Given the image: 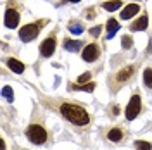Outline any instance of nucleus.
<instances>
[{
	"label": "nucleus",
	"mask_w": 152,
	"mask_h": 150,
	"mask_svg": "<svg viewBox=\"0 0 152 150\" xmlns=\"http://www.w3.org/2000/svg\"><path fill=\"white\" fill-rule=\"evenodd\" d=\"M69 31H71L73 35H81V33H83V26L78 24V23H73V24L69 26Z\"/></svg>",
	"instance_id": "nucleus-20"
},
{
	"label": "nucleus",
	"mask_w": 152,
	"mask_h": 150,
	"mask_svg": "<svg viewBox=\"0 0 152 150\" xmlns=\"http://www.w3.org/2000/svg\"><path fill=\"white\" fill-rule=\"evenodd\" d=\"M143 83H145V86L152 88V69H145L143 71Z\"/></svg>",
	"instance_id": "nucleus-16"
},
{
	"label": "nucleus",
	"mask_w": 152,
	"mask_h": 150,
	"mask_svg": "<svg viewBox=\"0 0 152 150\" xmlns=\"http://www.w3.org/2000/svg\"><path fill=\"white\" fill-rule=\"evenodd\" d=\"M132 74H133V67L132 66L124 67L123 71H119V73H118V79H119V81H124V79H128Z\"/></svg>",
	"instance_id": "nucleus-13"
},
{
	"label": "nucleus",
	"mask_w": 152,
	"mask_h": 150,
	"mask_svg": "<svg viewBox=\"0 0 152 150\" xmlns=\"http://www.w3.org/2000/svg\"><path fill=\"white\" fill-rule=\"evenodd\" d=\"M61 114L69 122H73L76 126H85L90 121V117H88L85 109L80 107V105H75V103H62L61 105Z\"/></svg>",
	"instance_id": "nucleus-1"
},
{
	"label": "nucleus",
	"mask_w": 152,
	"mask_h": 150,
	"mask_svg": "<svg viewBox=\"0 0 152 150\" xmlns=\"http://www.w3.org/2000/svg\"><path fill=\"white\" fill-rule=\"evenodd\" d=\"M69 2H73V4H76V2H80V0H69Z\"/></svg>",
	"instance_id": "nucleus-25"
},
{
	"label": "nucleus",
	"mask_w": 152,
	"mask_h": 150,
	"mask_svg": "<svg viewBox=\"0 0 152 150\" xmlns=\"http://www.w3.org/2000/svg\"><path fill=\"white\" fill-rule=\"evenodd\" d=\"M2 95H4L9 102H12V98H14V92H12L10 86H4V88H2Z\"/></svg>",
	"instance_id": "nucleus-19"
},
{
	"label": "nucleus",
	"mask_w": 152,
	"mask_h": 150,
	"mask_svg": "<svg viewBox=\"0 0 152 150\" xmlns=\"http://www.w3.org/2000/svg\"><path fill=\"white\" fill-rule=\"evenodd\" d=\"M64 48L69 50V52H78L81 48V42H78V40H66L64 42Z\"/></svg>",
	"instance_id": "nucleus-12"
},
{
	"label": "nucleus",
	"mask_w": 152,
	"mask_h": 150,
	"mask_svg": "<svg viewBox=\"0 0 152 150\" xmlns=\"http://www.w3.org/2000/svg\"><path fill=\"white\" fill-rule=\"evenodd\" d=\"M147 23H149L147 16L138 17V19H137V21L132 24V31H143V29H147Z\"/></svg>",
	"instance_id": "nucleus-9"
},
{
	"label": "nucleus",
	"mask_w": 152,
	"mask_h": 150,
	"mask_svg": "<svg viewBox=\"0 0 152 150\" xmlns=\"http://www.w3.org/2000/svg\"><path fill=\"white\" fill-rule=\"evenodd\" d=\"M90 35H92V36H99V35H100V26L92 28V29H90Z\"/></svg>",
	"instance_id": "nucleus-23"
},
{
	"label": "nucleus",
	"mask_w": 152,
	"mask_h": 150,
	"mask_svg": "<svg viewBox=\"0 0 152 150\" xmlns=\"http://www.w3.org/2000/svg\"><path fill=\"white\" fill-rule=\"evenodd\" d=\"M4 23H5V26H7V28H16V26L19 24V14H18V10L7 9Z\"/></svg>",
	"instance_id": "nucleus-6"
},
{
	"label": "nucleus",
	"mask_w": 152,
	"mask_h": 150,
	"mask_svg": "<svg viewBox=\"0 0 152 150\" xmlns=\"http://www.w3.org/2000/svg\"><path fill=\"white\" fill-rule=\"evenodd\" d=\"M0 149L5 150V143H4V140H0Z\"/></svg>",
	"instance_id": "nucleus-24"
},
{
	"label": "nucleus",
	"mask_w": 152,
	"mask_h": 150,
	"mask_svg": "<svg viewBox=\"0 0 152 150\" xmlns=\"http://www.w3.org/2000/svg\"><path fill=\"white\" fill-rule=\"evenodd\" d=\"M99 54H100V52H99V47L92 43V45H86V47L83 48V54H81V55H83V60L94 62L95 59H99Z\"/></svg>",
	"instance_id": "nucleus-5"
},
{
	"label": "nucleus",
	"mask_w": 152,
	"mask_h": 150,
	"mask_svg": "<svg viewBox=\"0 0 152 150\" xmlns=\"http://www.w3.org/2000/svg\"><path fill=\"white\" fill-rule=\"evenodd\" d=\"M119 7H121V2H119V0H113V2L109 0V2H105V4H104V9H105V10H109V12H113V10H118Z\"/></svg>",
	"instance_id": "nucleus-14"
},
{
	"label": "nucleus",
	"mask_w": 152,
	"mask_h": 150,
	"mask_svg": "<svg viewBox=\"0 0 152 150\" xmlns=\"http://www.w3.org/2000/svg\"><path fill=\"white\" fill-rule=\"evenodd\" d=\"M26 135H28V138L35 145H42V143H45L47 141V131L40 126V124H31L28 128V131H26Z\"/></svg>",
	"instance_id": "nucleus-2"
},
{
	"label": "nucleus",
	"mask_w": 152,
	"mask_h": 150,
	"mask_svg": "<svg viewBox=\"0 0 152 150\" xmlns=\"http://www.w3.org/2000/svg\"><path fill=\"white\" fill-rule=\"evenodd\" d=\"M121 45H123V48H132L133 42L130 36H123V40H121Z\"/></svg>",
	"instance_id": "nucleus-21"
},
{
	"label": "nucleus",
	"mask_w": 152,
	"mask_h": 150,
	"mask_svg": "<svg viewBox=\"0 0 152 150\" xmlns=\"http://www.w3.org/2000/svg\"><path fill=\"white\" fill-rule=\"evenodd\" d=\"M107 138H109L111 141H119L121 138H123V133H121V130H118V128H116V130H111V131H109Z\"/></svg>",
	"instance_id": "nucleus-15"
},
{
	"label": "nucleus",
	"mask_w": 152,
	"mask_h": 150,
	"mask_svg": "<svg viewBox=\"0 0 152 150\" xmlns=\"http://www.w3.org/2000/svg\"><path fill=\"white\" fill-rule=\"evenodd\" d=\"M95 83H86V84H76L73 86V90H83V92H94Z\"/></svg>",
	"instance_id": "nucleus-18"
},
{
	"label": "nucleus",
	"mask_w": 152,
	"mask_h": 150,
	"mask_svg": "<svg viewBox=\"0 0 152 150\" xmlns=\"http://www.w3.org/2000/svg\"><path fill=\"white\" fill-rule=\"evenodd\" d=\"M88 79H90V73H85V74H81L80 78H78V83H80V84H81V83H86Z\"/></svg>",
	"instance_id": "nucleus-22"
},
{
	"label": "nucleus",
	"mask_w": 152,
	"mask_h": 150,
	"mask_svg": "<svg viewBox=\"0 0 152 150\" xmlns=\"http://www.w3.org/2000/svg\"><path fill=\"white\" fill-rule=\"evenodd\" d=\"M38 33H40V28L37 24H26L24 28H21V31H19V38L23 42H31V40H35L38 36Z\"/></svg>",
	"instance_id": "nucleus-4"
},
{
	"label": "nucleus",
	"mask_w": 152,
	"mask_h": 150,
	"mask_svg": "<svg viewBox=\"0 0 152 150\" xmlns=\"http://www.w3.org/2000/svg\"><path fill=\"white\" fill-rule=\"evenodd\" d=\"M54 50H56V38H47L43 43H42V47H40V52H42V55L43 57H50L54 54Z\"/></svg>",
	"instance_id": "nucleus-7"
},
{
	"label": "nucleus",
	"mask_w": 152,
	"mask_h": 150,
	"mask_svg": "<svg viewBox=\"0 0 152 150\" xmlns=\"http://www.w3.org/2000/svg\"><path fill=\"white\" fill-rule=\"evenodd\" d=\"M105 29H107V40H109V38H113L114 35H116V31L119 29L118 21H116V19H109V21H107V24H105Z\"/></svg>",
	"instance_id": "nucleus-10"
},
{
	"label": "nucleus",
	"mask_w": 152,
	"mask_h": 150,
	"mask_svg": "<svg viewBox=\"0 0 152 150\" xmlns=\"http://www.w3.org/2000/svg\"><path fill=\"white\" fill-rule=\"evenodd\" d=\"M7 66H9L14 73H18V74H21V73L24 71V64L19 62L18 59H9V60H7Z\"/></svg>",
	"instance_id": "nucleus-11"
},
{
	"label": "nucleus",
	"mask_w": 152,
	"mask_h": 150,
	"mask_svg": "<svg viewBox=\"0 0 152 150\" xmlns=\"http://www.w3.org/2000/svg\"><path fill=\"white\" fill-rule=\"evenodd\" d=\"M135 149L137 150H152V145L149 143V141L138 140V141H135Z\"/></svg>",
	"instance_id": "nucleus-17"
},
{
	"label": "nucleus",
	"mask_w": 152,
	"mask_h": 150,
	"mask_svg": "<svg viewBox=\"0 0 152 150\" xmlns=\"http://www.w3.org/2000/svg\"><path fill=\"white\" fill-rule=\"evenodd\" d=\"M140 107H142L140 97H138V95H133L130 103H128V107H126V119H128V121H133V119L140 114Z\"/></svg>",
	"instance_id": "nucleus-3"
},
{
	"label": "nucleus",
	"mask_w": 152,
	"mask_h": 150,
	"mask_svg": "<svg viewBox=\"0 0 152 150\" xmlns=\"http://www.w3.org/2000/svg\"><path fill=\"white\" fill-rule=\"evenodd\" d=\"M138 10H140L138 4H130V5H126V7L123 9V12H121V19H132L135 14H138Z\"/></svg>",
	"instance_id": "nucleus-8"
}]
</instances>
